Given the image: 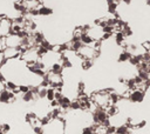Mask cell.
I'll use <instances>...</instances> for the list:
<instances>
[{
  "instance_id": "1",
  "label": "cell",
  "mask_w": 150,
  "mask_h": 134,
  "mask_svg": "<svg viewBox=\"0 0 150 134\" xmlns=\"http://www.w3.org/2000/svg\"><path fill=\"white\" fill-rule=\"evenodd\" d=\"M40 134H66V120L63 117H51L44 121Z\"/></svg>"
},
{
  "instance_id": "2",
  "label": "cell",
  "mask_w": 150,
  "mask_h": 134,
  "mask_svg": "<svg viewBox=\"0 0 150 134\" xmlns=\"http://www.w3.org/2000/svg\"><path fill=\"white\" fill-rule=\"evenodd\" d=\"M21 41L22 38H20L18 34L9 33L5 36V44L6 47H12V48H21Z\"/></svg>"
},
{
  "instance_id": "3",
  "label": "cell",
  "mask_w": 150,
  "mask_h": 134,
  "mask_svg": "<svg viewBox=\"0 0 150 134\" xmlns=\"http://www.w3.org/2000/svg\"><path fill=\"white\" fill-rule=\"evenodd\" d=\"M15 100H17V95L11 91L5 90V91H3L1 93H0V102L9 103V102H14Z\"/></svg>"
},
{
  "instance_id": "4",
  "label": "cell",
  "mask_w": 150,
  "mask_h": 134,
  "mask_svg": "<svg viewBox=\"0 0 150 134\" xmlns=\"http://www.w3.org/2000/svg\"><path fill=\"white\" fill-rule=\"evenodd\" d=\"M38 13H39V17H49V15L53 14V8L42 5L38 9Z\"/></svg>"
},
{
  "instance_id": "5",
  "label": "cell",
  "mask_w": 150,
  "mask_h": 134,
  "mask_svg": "<svg viewBox=\"0 0 150 134\" xmlns=\"http://www.w3.org/2000/svg\"><path fill=\"white\" fill-rule=\"evenodd\" d=\"M148 5H149V6H150V0H148Z\"/></svg>"
}]
</instances>
